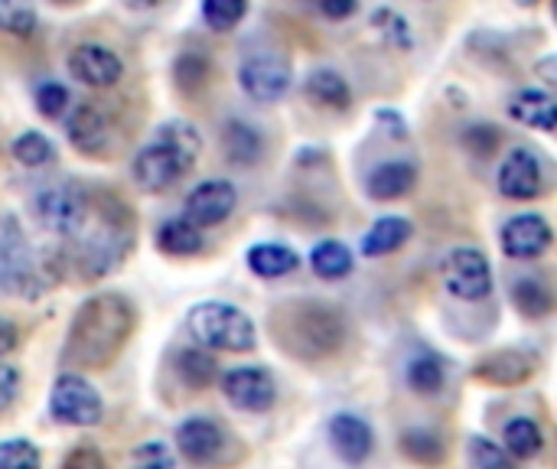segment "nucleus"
<instances>
[{
    "label": "nucleus",
    "instance_id": "f257e3e1",
    "mask_svg": "<svg viewBox=\"0 0 557 469\" xmlns=\"http://www.w3.org/2000/svg\"><path fill=\"white\" fill-rule=\"evenodd\" d=\"M137 326V310L124 294L104 291L88 297L69 326L62 362L75 369H108L127 346Z\"/></svg>",
    "mask_w": 557,
    "mask_h": 469
},
{
    "label": "nucleus",
    "instance_id": "f03ea898",
    "mask_svg": "<svg viewBox=\"0 0 557 469\" xmlns=\"http://www.w3.org/2000/svg\"><path fill=\"white\" fill-rule=\"evenodd\" d=\"M134 248V212L111 193H88V212L72 235L69 264L78 277L101 281L114 274Z\"/></svg>",
    "mask_w": 557,
    "mask_h": 469
},
{
    "label": "nucleus",
    "instance_id": "7ed1b4c3",
    "mask_svg": "<svg viewBox=\"0 0 557 469\" xmlns=\"http://www.w3.org/2000/svg\"><path fill=\"white\" fill-rule=\"evenodd\" d=\"M271 333L277 346L300 362H323L336 356L349 340L343 310L317 297H297L281 304L271 313Z\"/></svg>",
    "mask_w": 557,
    "mask_h": 469
},
{
    "label": "nucleus",
    "instance_id": "20e7f679",
    "mask_svg": "<svg viewBox=\"0 0 557 469\" xmlns=\"http://www.w3.org/2000/svg\"><path fill=\"white\" fill-rule=\"evenodd\" d=\"M199 153H202L199 131L186 121H166L157 127V137L137 150L131 163L134 183L144 193H166L196 166Z\"/></svg>",
    "mask_w": 557,
    "mask_h": 469
},
{
    "label": "nucleus",
    "instance_id": "39448f33",
    "mask_svg": "<svg viewBox=\"0 0 557 469\" xmlns=\"http://www.w3.org/2000/svg\"><path fill=\"white\" fill-rule=\"evenodd\" d=\"M189 336L209 353H251L258 346L255 320L235 304L206 300L189 310Z\"/></svg>",
    "mask_w": 557,
    "mask_h": 469
},
{
    "label": "nucleus",
    "instance_id": "423d86ee",
    "mask_svg": "<svg viewBox=\"0 0 557 469\" xmlns=\"http://www.w3.org/2000/svg\"><path fill=\"white\" fill-rule=\"evenodd\" d=\"M42 287L29 242L13 215H0V297H36Z\"/></svg>",
    "mask_w": 557,
    "mask_h": 469
},
{
    "label": "nucleus",
    "instance_id": "0eeeda50",
    "mask_svg": "<svg viewBox=\"0 0 557 469\" xmlns=\"http://www.w3.org/2000/svg\"><path fill=\"white\" fill-rule=\"evenodd\" d=\"M238 441L209 418H189L176 428V451L186 464L199 469L228 467L238 457Z\"/></svg>",
    "mask_w": 557,
    "mask_h": 469
},
{
    "label": "nucleus",
    "instance_id": "6e6552de",
    "mask_svg": "<svg viewBox=\"0 0 557 469\" xmlns=\"http://www.w3.org/2000/svg\"><path fill=\"white\" fill-rule=\"evenodd\" d=\"M49 415H52V421H59L65 428H95L104 418V402L95 392V385H88L82 375L65 372L52 382Z\"/></svg>",
    "mask_w": 557,
    "mask_h": 469
},
{
    "label": "nucleus",
    "instance_id": "1a4fd4ad",
    "mask_svg": "<svg viewBox=\"0 0 557 469\" xmlns=\"http://www.w3.org/2000/svg\"><path fill=\"white\" fill-rule=\"evenodd\" d=\"M441 277L444 287L457 297V300H483L493 291V268L490 258L480 248H454L447 251L444 264H441Z\"/></svg>",
    "mask_w": 557,
    "mask_h": 469
},
{
    "label": "nucleus",
    "instance_id": "9d476101",
    "mask_svg": "<svg viewBox=\"0 0 557 469\" xmlns=\"http://www.w3.org/2000/svg\"><path fill=\"white\" fill-rule=\"evenodd\" d=\"M238 85L255 101H281L290 91V65L277 52L258 49L238 65Z\"/></svg>",
    "mask_w": 557,
    "mask_h": 469
},
{
    "label": "nucleus",
    "instance_id": "9b49d317",
    "mask_svg": "<svg viewBox=\"0 0 557 469\" xmlns=\"http://www.w3.org/2000/svg\"><path fill=\"white\" fill-rule=\"evenodd\" d=\"M88 212V193L78 189L75 183H59V186H49L36 196V215L39 222L62 235V238H72L75 229L82 225Z\"/></svg>",
    "mask_w": 557,
    "mask_h": 469
},
{
    "label": "nucleus",
    "instance_id": "f8f14e48",
    "mask_svg": "<svg viewBox=\"0 0 557 469\" xmlns=\"http://www.w3.org/2000/svg\"><path fill=\"white\" fill-rule=\"evenodd\" d=\"M222 392H225V398H228L232 408L251 411V415L271 411V405H274V398H277L274 379H271V372L261 369V366H242V369L225 372Z\"/></svg>",
    "mask_w": 557,
    "mask_h": 469
},
{
    "label": "nucleus",
    "instance_id": "ddd939ff",
    "mask_svg": "<svg viewBox=\"0 0 557 469\" xmlns=\"http://www.w3.org/2000/svg\"><path fill=\"white\" fill-rule=\"evenodd\" d=\"M499 193L516 202H529L545 193V170H542V160L535 150L516 147L506 153V160L499 166Z\"/></svg>",
    "mask_w": 557,
    "mask_h": 469
},
{
    "label": "nucleus",
    "instance_id": "4468645a",
    "mask_svg": "<svg viewBox=\"0 0 557 469\" xmlns=\"http://www.w3.org/2000/svg\"><path fill=\"white\" fill-rule=\"evenodd\" d=\"M69 72L88 88H111L124 75V62L114 49L101 42H82L69 52Z\"/></svg>",
    "mask_w": 557,
    "mask_h": 469
},
{
    "label": "nucleus",
    "instance_id": "2eb2a0df",
    "mask_svg": "<svg viewBox=\"0 0 557 469\" xmlns=\"http://www.w3.org/2000/svg\"><path fill=\"white\" fill-rule=\"evenodd\" d=\"M238 193L228 180H206L186 196V215L196 229H212L222 225L235 212Z\"/></svg>",
    "mask_w": 557,
    "mask_h": 469
},
{
    "label": "nucleus",
    "instance_id": "dca6fc26",
    "mask_svg": "<svg viewBox=\"0 0 557 469\" xmlns=\"http://www.w3.org/2000/svg\"><path fill=\"white\" fill-rule=\"evenodd\" d=\"M69 144L85 157H104L114 144L111 118L98 104H78L69 118Z\"/></svg>",
    "mask_w": 557,
    "mask_h": 469
},
{
    "label": "nucleus",
    "instance_id": "f3484780",
    "mask_svg": "<svg viewBox=\"0 0 557 469\" xmlns=\"http://www.w3.org/2000/svg\"><path fill=\"white\" fill-rule=\"evenodd\" d=\"M552 248V225L539 212L516 215L503 229V251L516 261H535Z\"/></svg>",
    "mask_w": 557,
    "mask_h": 469
},
{
    "label": "nucleus",
    "instance_id": "a211bd4d",
    "mask_svg": "<svg viewBox=\"0 0 557 469\" xmlns=\"http://www.w3.org/2000/svg\"><path fill=\"white\" fill-rule=\"evenodd\" d=\"M535 372V359L529 353H519V349H499V353H490L476 362L473 369V379L486 382V385H499V388H512V385H522L529 382Z\"/></svg>",
    "mask_w": 557,
    "mask_h": 469
},
{
    "label": "nucleus",
    "instance_id": "6ab92c4d",
    "mask_svg": "<svg viewBox=\"0 0 557 469\" xmlns=\"http://www.w3.org/2000/svg\"><path fill=\"white\" fill-rule=\"evenodd\" d=\"M330 444L339 454V460H346L349 467H359V464H366L372 457L375 434L356 415H333V421H330Z\"/></svg>",
    "mask_w": 557,
    "mask_h": 469
},
{
    "label": "nucleus",
    "instance_id": "aec40b11",
    "mask_svg": "<svg viewBox=\"0 0 557 469\" xmlns=\"http://www.w3.org/2000/svg\"><path fill=\"white\" fill-rule=\"evenodd\" d=\"M414 186H418V166L408 160H392V163H382L379 170H372L366 189L379 202H395V199L408 196Z\"/></svg>",
    "mask_w": 557,
    "mask_h": 469
},
{
    "label": "nucleus",
    "instance_id": "412c9836",
    "mask_svg": "<svg viewBox=\"0 0 557 469\" xmlns=\"http://www.w3.org/2000/svg\"><path fill=\"white\" fill-rule=\"evenodd\" d=\"M509 114L516 121H522L525 127H535V131H555V98L542 88H522L512 95L509 101Z\"/></svg>",
    "mask_w": 557,
    "mask_h": 469
},
{
    "label": "nucleus",
    "instance_id": "4be33fe9",
    "mask_svg": "<svg viewBox=\"0 0 557 469\" xmlns=\"http://www.w3.org/2000/svg\"><path fill=\"white\" fill-rule=\"evenodd\" d=\"M411 235H414V225H411L408 219H401V215H385V219H379V222L369 229V235L362 238V251H366L369 258L395 255L398 248H405V245L411 242Z\"/></svg>",
    "mask_w": 557,
    "mask_h": 469
},
{
    "label": "nucleus",
    "instance_id": "5701e85b",
    "mask_svg": "<svg viewBox=\"0 0 557 469\" xmlns=\"http://www.w3.org/2000/svg\"><path fill=\"white\" fill-rule=\"evenodd\" d=\"M245 261H248V268H251L258 277H264V281L284 277V274L297 271V264H300L297 251H290L287 245H277V242H261V245L248 248V258H245Z\"/></svg>",
    "mask_w": 557,
    "mask_h": 469
},
{
    "label": "nucleus",
    "instance_id": "b1692460",
    "mask_svg": "<svg viewBox=\"0 0 557 469\" xmlns=\"http://www.w3.org/2000/svg\"><path fill=\"white\" fill-rule=\"evenodd\" d=\"M176 375L189 388H209V385L219 382V362H215V356L209 349L189 346V349L176 353Z\"/></svg>",
    "mask_w": 557,
    "mask_h": 469
},
{
    "label": "nucleus",
    "instance_id": "393cba45",
    "mask_svg": "<svg viewBox=\"0 0 557 469\" xmlns=\"http://www.w3.org/2000/svg\"><path fill=\"white\" fill-rule=\"evenodd\" d=\"M307 98L323 108H333V111H346L352 104V91H349L346 78L333 69H317L307 78Z\"/></svg>",
    "mask_w": 557,
    "mask_h": 469
},
{
    "label": "nucleus",
    "instance_id": "a878e982",
    "mask_svg": "<svg viewBox=\"0 0 557 469\" xmlns=\"http://www.w3.org/2000/svg\"><path fill=\"white\" fill-rule=\"evenodd\" d=\"M157 248L173 258H193L202 251V232L189 219H170L157 232Z\"/></svg>",
    "mask_w": 557,
    "mask_h": 469
},
{
    "label": "nucleus",
    "instance_id": "bb28decb",
    "mask_svg": "<svg viewBox=\"0 0 557 469\" xmlns=\"http://www.w3.org/2000/svg\"><path fill=\"white\" fill-rule=\"evenodd\" d=\"M506 454L516 460H535L545 451V434L532 418H512L503 431Z\"/></svg>",
    "mask_w": 557,
    "mask_h": 469
},
{
    "label": "nucleus",
    "instance_id": "cd10ccee",
    "mask_svg": "<svg viewBox=\"0 0 557 469\" xmlns=\"http://www.w3.org/2000/svg\"><path fill=\"white\" fill-rule=\"evenodd\" d=\"M512 304H516V310H519L522 317L542 320V317L552 313L555 297H552V291H548V284H545L542 277H522V281H516V287H512Z\"/></svg>",
    "mask_w": 557,
    "mask_h": 469
},
{
    "label": "nucleus",
    "instance_id": "c85d7f7f",
    "mask_svg": "<svg viewBox=\"0 0 557 469\" xmlns=\"http://www.w3.org/2000/svg\"><path fill=\"white\" fill-rule=\"evenodd\" d=\"M401 451H405V457H408L411 464H418V467H441L444 457H447L444 441H441L434 431H428V428H411V431H405V434H401Z\"/></svg>",
    "mask_w": 557,
    "mask_h": 469
},
{
    "label": "nucleus",
    "instance_id": "c756f323",
    "mask_svg": "<svg viewBox=\"0 0 557 469\" xmlns=\"http://www.w3.org/2000/svg\"><path fill=\"white\" fill-rule=\"evenodd\" d=\"M310 268L323 281H339L346 274H352V251L339 242H320L310 251Z\"/></svg>",
    "mask_w": 557,
    "mask_h": 469
},
{
    "label": "nucleus",
    "instance_id": "7c9ffc66",
    "mask_svg": "<svg viewBox=\"0 0 557 469\" xmlns=\"http://www.w3.org/2000/svg\"><path fill=\"white\" fill-rule=\"evenodd\" d=\"M261 150H264V140H261V134L251 124H242V121L228 124V131H225V153H228L232 163L251 166V163H258Z\"/></svg>",
    "mask_w": 557,
    "mask_h": 469
},
{
    "label": "nucleus",
    "instance_id": "2f4dec72",
    "mask_svg": "<svg viewBox=\"0 0 557 469\" xmlns=\"http://www.w3.org/2000/svg\"><path fill=\"white\" fill-rule=\"evenodd\" d=\"M447 382V372H444V359L434 356V353H421L411 359L408 366V385L418 392V395H437Z\"/></svg>",
    "mask_w": 557,
    "mask_h": 469
},
{
    "label": "nucleus",
    "instance_id": "473e14b6",
    "mask_svg": "<svg viewBox=\"0 0 557 469\" xmlns=\"http://www.w3.org/2000/svg\"><path fill=\"white\" fill-rule=\"evenodd\" d=\"M173 78H176V88L183 95H199L209 82V59L202 52H183L176 59Z\"/></svg>",
    "mask_w": 557,
    "mask_h": 469
},
{
    "label": "nucleus",
    "instance_id": "72a5a7b5",
    "mask_svg": "<svg viewBox=\"0 0 557 469\" xmlns=\"http://www.w3.org/2000/svg\"><path fill=\"white\" fill-rule=\"evenodd\" d=\"M13 157H16V163H23V166H46V163H52V157H55V147L49 144V137L46 134H39V131H26V134H20L16 140H13Z\"/></svg>",
    "mask_w": 557,
    "mask_h": 469
},
{
    "label": "nucleus",
    "instance_id": "f704fd0d",
    "mask_svg": "<svg viewBox=\"0 0 557 469\" xmlns=\"http://www.w3.org/2000/svg\"><path fill=\"white\" fill-rule=\"evenodd\" d=\"M36 29L33 0H0V33L29 36Z\"/></svg>",
    "mask_w": 557,
    "mask_h": 469
},
{
    "label": "nucleus",
    "instance_id": "c9c22d12",
    "mask_svg": "<svg viewBox=\"0 0 557 469\" xmlns=\"http://www.w3.org/2000/svg\"><path fill=\"white\" fill-rule=\"evenodd\" d=\"M248 0H202V20L215 33H228L245 20Z\"/></svg>",
    "mask_w": 557,
    "mask_h": 469
},
{
    "label": "nucleus",
    "instance_id": "e433bc0d",
    "mask_svg": "<svg viewBox=\"0 0 557 469\" xmlns=\"http://www.w3.org/2000/svg\"><path fill=\"white\" fill-rule=\"evenodd\" d=\"M467 460H470V469H516L512 457L490 437H473L467 444Z\"/></svg>",
    "mask_w": 557,
    "mask_h": 469
},
{
    "label": "nucleus",
    "instance_id": "4c0bfd02",
    "mask_svg": "<svg viewBox=\"0 0 557 469\" xmlns=\"http://www.w3.org/2000/svg\"><path fill=\"white\" fill-rule=\"evenodd\" d=\"M42 457L36 451V444H29L26 437H13V441H0V469H39Z\"/></svg>",
    "mask_w": 557,
    "mask_h": 469
},
{
    "label": "nucleus",
    "instance_id": "58836bf2",
    "mask_svg": "<svg viewBox=\"0 0 557 469\" xmlns=\"http://www.w3.org/2000/svg\"><path fill=\"white\" fill-rule=\"evenodd\" d=\"M372 23H375V29H379L392 46H398V49H411V46H414L411 29H408V20H405L401 13H395V10H379Z\"/></svg>",
    "mask_w": 557,
    "mask_h": 469
},
{
    "label": "nucleus",
    "instance_id": "ea45409f",
    "mask_svg": "<svg viewBox=\"0 0 557 469\" xmlns=\"http://www.w3.org/2000/svg\"><path fill=\"white\" fill-rule=\"evenodd\" d=\"M499 144H503V137L493 124H473L463 131V147L480 160H490L499 150Z\"/></svg>",
    "mask_w": 557,
    "mask_h": 469
},
{
    "label": "nucleus",
    "instance_id": "a19ab883",
    "mask_svg": "<svg viewBox=\"0 0 557 469\" xmlns=\"http://www.w3.org/2000/svg\"><path fill=\"white\" fill-rule=\"evenodd\" d=\"M131 469H176V457L166 444L147 441L131 454Z\"/></svg>",
    "mask_w": 557,
    "mask_h": 469
},
{
    "label": "nucleus",
    "instance_id": "79ce46f5",
    "mask_svg": "<svg viewBox=\"0 0 557 469\" xmlns=\"http://www.w3.org/2000/svg\"><path fill=\"white\" fill-rule=\"evenodd\" d=\"M36 108L46 114V118H62L65 108H69V91L59 85V82H42L36 88Z\"/></svg>",
    "mask_w": 557,
    "mask_h": 469
},
{
    "label": "nucleus",
    "instance_id": "37998d69",
    "mask_svg": "<svg viewBox=\"0 0 557 469\" xmlns=\"http://www.w3.org/2000/svg\"><path fill=\"white\" fill-rule=\"evenodd\" d=\"M62 469H108V464H104V457L95 447L82 444V447H75V451L65 454Z\"/></svg>",
    "mask_w": 557,
    "mask_h": 469
},
{
    "label": "nucleus",
    "instance_id": "c03bdc74",
    "mask_svg": "<svg viewBox=\"0 0 557 469\" xmlns=\"http://www.w3.org/2000/svg\"><path fill=\"white\" fill-rule=\"evenodd\" d=\"M20 395V372L0 362V411H7Z\"/></svg>",
    "mask_w": 557,
    "mask_h": 469
},
{
    "label": "nucleus",
    "instance_id": "a18cd8bd",
    "mask_svg": "<svg viewBox=\"0 0 557 469\" xmlns=\"http://www.w3.org/2000/svg\"><path fill=\"white\" fill-rule=\"evenodd\" d=\"M16 346H20V330H16V323H10L7 317H0V359L10 356Z\"/></svg>",
    "mask_w": 557,
    "mask_h": 469
},
{
    "label": "nucleus",
    "instance_id": "49530a36",
    "mask_svg": "<svg viewBox=\"0 0 557 469\" xmlns=\"http://www.w3.org/2000/svg\"><path fill=\"white\" fill-rule=\"evenodd\" d=\"M320 10L330 20H346V16L356 13V0H320Z\"/></svg>",
    "mask_w": 557,
    "mask_h": 469
},
{
    "label": "nucleus",
    "instance_id": "de8ad7c7",
    "mask_svg": "<svg viewBox=\"0 0 557 469\" xmlns=\"http://www.w3.org/2000/svg\"><path fill=\"white\" fill-rule=\"evenodd\" d=\"M539 69H542L545 82H555V59H545V62H542Z\"/></svg>",
    "mask_w": 557,
    "mask_h": 469
},
{
    "label": "nucleus",
    "instance_id": "09e8293b",
    "mask_svg": "<svg viewBox=\"0 0 557 469\" xmlns=\"http://www.w3.org/2000/svg\"><path fill=\"white\" fill-rule=\"evenodd\" d=\"M127 7H134V10H150V7H157L160 0H124Z\"/></svg>",
    "mask_w": 557,
    "mask_h": 469
},
{
    "label": "nucleus",
    "instance_id": "8fccbe9b",
    "mask_svg": "<svg viewBox=\"0 0 557 469\" xmlns=\"http://www.w3.org/2000/svg\"><path fill=\"white\" fill-rule=\"evenodd\" d=\"M516 3H519V7H535L539 0H516Z\"/></svg>",
    "mask_w": 557,
    "mask_h": 469
},
{
    "label": "nucleus",
    "instance_id": "3c124183",
    "mask_svg": "<svg viewBox=\"0 0 557 469\" xmlns=\"http://www.w3.org/2000/svg\"><path fill=\"white\" fill-rule=\"evenodd\" d=\"M55 3H75V0H55Z\"/></svg>",
    "mask_w": 557,
    "mask_h": 469
}]
</instances>
